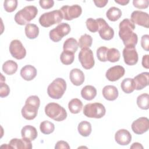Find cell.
Masks as SVG:
<instances>
[{
	"instance_id": "1",
	"label": "cell",
	"mask_w": 149,
	"mask_h": 149,
	"mask_svg": "<svg viewBox=\"0 0 149 149\" xmlns=\"http://www.w3.org/2000/svg\"><path fill=\"white\" fill-rule=\"evenodd\" d=\"M119 36L125 47H135L138 41L137 35L134 33L135 24L129 19H123L119 25Z\"/></svg>"
},
{
	"instance_id": "2",
	"label": "cell",
	"mask_w": 149,
	"mask_h": 149,
	"mask_svg": "<svg viewBox=\"0 0 149 149\" xmlns=\"http://www.w3.org/2000/svg\"><path fill=\"white\" fill-rule=\"evenodd\" d=\"M40 105V100L38 96L31 95L29 97L21 111L23 118L27 120L34 119L37 115Z\"/></svg>"
},
{
	"instance_id": "3",
	"label": "cell",
	"mask_w": 149,
	"mask_h": 149,
	"mask_svg": "<svg viewBox=\"0 0 149 149\" xmlns=\"http://www.w3.org/2000/svg\"><path fill=\"white\" fill-rule=\"evenodd\" d=\"M37 13L38 10L35 6H26L16 13L15 21L19 25H27L36 17Z\"/></svg>"
},
{
	"instance_id": "4",
	"label": "cell",
	"mask_w": 149,
	"mask_h": 149,
	"mask_svg": "<svg viewBox=\"0 0 149 149\" xmlns=\"http://www.w3.org/2000/svg\"><path fill=\"white\" fill-rule=\"evenodd\" d=\"M45 113L52 119L60 122L67 117V112L64 108L55 102H50L45 107Z\"/></svg>"
},
{
	"instance_id": "5",
	"label": "cell",
	"mask_w": 149,
	"mask_h": 149,
	"mask_svg": "<svg viewBox=\"0 0 149 149\" xmlns=\"http://www.w3.org/2000/svg\"><path fill=\"white\" fill-rule=\"evenodd\" d=\"M66 89V83L62 78L55 79L48 87L47 93L53 98L58 100L64 94Z\"/></svg>"
},
{
	"instance_id": "6",
	"label": "cell",
	"mask_w": 149,
	"mask_h": 149,
	"mask_svg": "<svg viewBox=\"0 0 149 149\" xmlns=\"http://www.w3.org/2000/svg\"><path fill=\"white\" fill-rule=\"evenodd\" d=\"M63 18V15L60 10H54L42 14L39 18V23L42 27H48L61 23Z\"/></svg>"
},
{
	"instance_id": "7",
	"label": "cell",
	"mask_w": 149,
	"mask_h": 149,
	"mask_svg": "<svg viewBox=\"0 0 149 149\" xmlns=\"http://www.w3.org/2000/svg\"><path fill=\"white\" fill-rule=\"evenodd\" d=\"M105 107L99 102L87 104L83 108L84 115L90 118H101L105 115Z\"/></svg>"
},
{
	"instance_id": "8",
	"label": "cell",
	"mask_w": 149,
	"mask_h": 149,
	"mask_svg": "<svg viewBox=\"0 0 149 149\" xmlns=\"http://www.w3.org/2000/svg\"><path fill=\"white\" fill-rule=\"evenodd\" d=\"M70 30L69 24L66 23H60L55 28L50 30L49 33V38L54 42H59L64 36L70 33Z\"/></svg>"
},
{
	"instance_id": "9",
	"label": "cell",
	"mask_w": 149,
	"mask_h": 149,
	"mask_svg": "<svg viewBox=\"0 0 149 149\" xmlns=\"http://www.w3.org/2000/svg\"><path fill=\"white\" fill-rule=\"evenodd\" d=\"M79 60L85 69H90L94 66L93 52L89 48L81 49L79 54Z\"/></svg>"
},
{
	"instance_id": "10",
	"label": "cell",
	"mask_w": 149,
	"mask_h": 149,
	"mask_svg": "<svg viewBox=\"0 0 149 149\" xmlns=\"http://www.w3.org/2000/svg\"><path fill=\"white\" fill-rule=\"evenodd\" d=\"M60 10L63 15V19L66 20H72L73 19L77 18L82 13V9L79 5H65L61 8Z\"/></svg>"
},
{
	"instance_id": "11",
	"label": "cell",
	"mask_w": 149,
	"mask_h": 149,
	"mask_svg": "<svg viewBox=\"0 0 149 149\" xmlns=\"http://www.w3.org/2000/svg\"><path fill=\"white\" fill-rule=\"evenodd\" d=\"M9 51L11 55L18 60L23 59L26 55V50L19 40H13L10 42Z\"/></svg>"
},
{
	"instance_id": "12",
	"label": "cell",
	"mask_w": 149,
	"mask_h": 149,
	"mask_svg": "<svg viewBox=\"0 0 149 149\" xmlns=\"http://www.w3.org/2000/svg\"><path fill=\"white\" fill-rule=\"evenodd\" d=\"M98 23V33L101 38L104 40H110L114 36V31L106 21L102 18L97 19Z\"/></svg>"
},
{
	"instance_id": "13",
	"label": "cell",
	"mask_w": 149,
	"mask_h": 149,
	"mask_svg": "<svg viewBox=\"0 0 149 149\" xmlns=\"http://www.w3.org/2000/svg\"><path fill=\"white\" fill-rule=\"evenodd\" d=\"M134 24L145 28L149 27V16L147 12L140 10L133 11L131 14V20Z\"/></svg>"
},
{
	"instance_id": "14",
	"label": "cell",
	"mask_w": 149,
	"mask_h": 149,
	"mask_svg": "<svg viewBox=\"0 0 149 149\" xmlns=\"http://www.w3.org/2000/svg\"><path fill=\"white\" fill-rule=\"evenodd\" d=\"M122 54L125 63L127 65H134L137 63L139 56L135 47H125Z\"/></svg>"
},
{
	"instance_id": "15",
	"label": "cell",
	"mask_w": 149,
	"mask_h": 149,
	"mask_svg": "<svg viewBox=\"0 0 149 149\" xmlns=\"http://www.w3.org/2000/svg\"><path fill=\"white\" fill-rule=\"evenodd\" d=\"M148 129L149 120L146 117H140L132 124V129L137 134H142L147 132Z\"/></svg>"
},
{
	"instance_id": "16",
	"label": "cell",
	"mask_w": 149,
	"mask_h": 149,
	"mask_svg": "<svg viewBox=\"0 0 149 149\" xmlns=\"http://www.w3.org/2000/svg\"><path fill=\"white\" fill-rule=\"evenodd\" d=\"M125 68L120 65H116L109 68L105 74L107 79L111 81H115L123 76Z\"/></svg>"
},
{
	"instance_id": "17",
	"label": "cell",
	"mask_w": 149,
	"mask_h": 149,
	"mask_svg": "<svg viewBox=\"0 0 149 149\" xmlns=\"http://www.w3.org/2000/svg\"><path fill=\"white\" fill-rule=\"evenodd\" d=\"M115 140L118 144L126 146L132 141V135L126 129H119L115 134Z\"/></svg>"
},
{
	"instance_id": "18",
	"label": "cell",
	"mask_w": 149,
	"mask_h": 149,
	"mask_svg": "<svg viewBox=\"0 0 149 149\" xmlns=\"http://www.w3.org/2000/svg\"><path fill=\"white\" fill-rule=\"evenodd\" d=\"M69 78L73 84L76 86L81 85L84 81V74L79 69L74 68L70 72Z\"/></svg>"
},
{
	"instance_id": "19",
	"label": "cell",
	"mask_w": 149,
	"mask_h": 149,
	"mask_svg": "<svg viewBox=\"0 0 149 149\" xmlns=\"http://www.w3.org/2000/svg\"><path fill=\"white\" fill-rule=\"evenodd\" d=\"M9 146L11 148H28L31 149L32 148V144L31 141L22 139L14 138L10 140L9 143Z\"/></svg>"
},
{
	"instance_id": "20",
	"label": "cell",
	"mask_w": 149,
	"mask_h": 149,
	"mask_svg": "<svg viewBox=\"0 0 149 149\" xmlns=\"http://www.w3.org/2000/svg\"><path fill=\"white\" fill-rule=\"evenodd\" d=\"M21 77L26 81H30L34 79L37 75V69L30 65L23 66L20 70Z\"/></svg>"
},
{
	"instance_id": "21",
	"label": "cell",
	"mask_w": 149,
	"mask_h": 149,
	"mask_svg": "<svg viewBox=\"0 0 149 149\" xmlns=\"http://www.w3.org/2000/svg\"><path fill=\"white\" fill-rule=\"evenodd\" d=\"M148 72H143L135 76L133 79L136 84L135 89L137 90H140L147 86L148 85Z\"/></svg>"
},
{
	"instance_id": "22",
	"label": "cell",
	"mask_w": 149,
	"mask_h": 149,
	"mask_svg": "<svg viewBox=\"0 0 149 149\" xmlns=\"http://www.w3.org/2000/svg\"><path fill=\"white\" fill-rule=\"evenodd\" d=\"M102 95L105 99L108 101H114L118 97V88L111 85L105 86L102 89Z\"/></svg>"
},
{
	"instance_id": "23",
	"label": "cell",
	"mask_w": 149,
	"mask_h": 149,
	"mask_svg": "<svg viewBox=\"0 0 149 149\" xmlns=\"http://www.w3.org/2000/svg\"><path fill=\"white\" fill-rule=\"evenodd\" d=\"M21 134L22 138L31 141L37 138L38 133L35 127L31 125H26L22 129Z\"/></svg>"
},
{
	"instance_id": "24",
	"label": "cell",
	"mask_w": 149,
	"mask_h": 149,
	"mask_svg": "<svg viewBox=\"0 0 149 149\" xmlns=\"http://www.w3.org/2000/svg\"><path fill=\"white\" fill-rule=\"evenodd\" d=\"M97 95L96 88L91 85L84 86L81 90V97L87 101H91L94 99Z\"/></svg>"
},
{
	"instance_id": "25",
	"label": "cell",
	"mask_w": 149,
	"mask_h": 149,
	"mask_svg": "<svg viewBox=\"0 0 149 149\" xmlns=\"http://www.w3.org/2000/svg\"><path fill=\"white\" fill-rule=\"evenodd\" d=\"M120 87L124 93L126 94H130L135 90L136 84L133 79L126 78L122 81Z\"/></svg>"
},
{
	"instance_id": "26",
	"label": "cell",
	"mask_w": 149,
	"mask_h": 149,
	"mask_svg": "<svg viewBox=\"0 0 149 149\" xmlns=\"http://www.w3.org/2000/svg\"><path fill=\"white\" fill-rule=\"evenodd\" d=\"M17 68L18 66L16 62L12 60H8L3 63L2 65V70L5 74L12 75L16 72Z\"/></svg>"
},
{
	"instance_id": "27",
	"label": "cell",
	"mask_w": 149,
	"mask_h": 149,
	"mask_svg": "<svg viewBox=\"0 0 149 149\" xmlns=\"http://www.w3.org/2000/svg\"><path fill=\"white\" fill-rule=\"evenodd\" d=\"M24 31L26 36L29 39H34L39 34V29L35 24L29 23L27 24L25 27Z\"/></svg>"
},
{
	"instance_id": "28",
	"label": "cell",
	"mask_w": 149,
	"mask_h": 149,
	"mask_svg": "<svg viewBox=\"0 0 149 149\" xmlns=\"http://www.w3.org/2000/svg\"><path fill=\"white\" fill-rule=\"evenodd\" d=\"M77 130L79 134L83 137H88L91 133V125L89 122L84 120L79 123Z\"/></svg>"
},
{
	"instance_id": "29",
	"label": "cell",
	"mask_w": 149,
	"mask_h": 149,
	"mask_svg": "<svg viewBox=\"0 0 149 149\" xmlns=\"http://www.w3.org/2000/svg\"><path fill=\"white\" fill-rule=\"evenodd\" d=\"M79 47L78 42L74 38H69L66 40L63 45V51H68L75 53Z\"/></svg>"
},
{
	"instance_id": "30",
	"label": "cell",
	"mask_w": 149,
	"mask_h": 149,
	"mask_svg": "<svg viewBox=\"0 0 149 149\" xmlns=\"http://www.w3.org/2000/svg\"><path fill=\"white\" fill-rule=\"evenodd\" d=\"M68 108L71 113L76 114L81 111L83 103L79 99L73 98L69 101L68 104Z\"/></svg>"
},
{
	"instance_id": "31",
	"label": "cell",
	"mask_w": 149,
	"mask_h": 149,
	"mask_svg": "<svg viewBox=\"0 0 149 149\" xmlns=\"http://www.w3.org/2000/svg\"><path fill=\"white\" fill-rule=\"evenodd\" d=\"M107 17L112 22H115L118 20L122 16L121 10L116 7L113 6L110 8L106 13Z\"/></svg>"
},
{
	"instance_id": "32",
	"label": "cell",
	"mask_w": 149,
	"mask_h": 149,
	"mask_svg": "<svg viewBox=\"0 0 149 149\" xmlns=\"http://www.w3.org/2000/svg\"><path fill=\"white\" fill-rule=\"evenodd\" d=\"M137 104L141 109H148L149 108V95L147 93H144L139 95L137 98Z\"/></svg>"
},
{
	"instance_id": "33",
	"label": "cell",
	"mask_w": 149,
	"mask_h": 149,
	"mask_svg": "<svg viewBox=\"0 0 149 149\" xmlns=\"http://www.w3.org/2000/svg\"><path fill=\"white\" fill-rule=\"evenodd\" d=\"M93 38L91 36L88 34H84L80 37L78 42V45L81 49L88 48L91 46Z\"/></svg>"
},
{
	"instance_id": "34",
	"label": "cell",
	"mask_w": 149,
	"mask_h": 149,
	"mask_svg": "<svg viewBox=\"0 0 149 149\" xmlns=\"http://www.w3.org/2000/svg\"><path fill=\"white\" fill-rule=\"evenodd\" d=\"M74 53L70 51H63L60 55V59L61 62L65 65L72 64L74 61Z\"/></svg>"
},
{
	"instance_id": "35",
	"label": "cell",
	"mask_w": 149,
	"mask_h": 149,
	"mask_svg": "<svg viewBox=\"0 0 149 149\" xmlns=\"http://www.w3.org/2000/svg\"><path fill=\"white\" fill-rule=\"evenodd\" d=\"M40 129L43 134H49L54 131L55 126L53 123L48 120H44L40 123Z\"/></svg>"
},
{
	"instance_id": "36",
	"label": "cell",
	"mask_w": 149,
	"mask_h": 149,
	"mask_svg": "<svg viewBox=\"0 0 149 149\" xmlns=\"http://www.w3.org/2000/svg\"><path fill=\"white\" fill-rule=\"evenodd\" d=\"M120 52L119 50L115 48L108 49L107 54V60L110 62H118L120 59Z\"/></svg>"
},
{
	"instance_id": "37",
	"label": "cell",
	"mask_w": 149,
	"mask_h": 149,
	"mask_svg": "<svg viewBox=\"0 0 149 149\" xmlns=\"http://www.w3.org/2000/svg\"><path fill=\"white\" fill-rule=\"evenodd\" d=\"M87 29L92 32L95 33L98 30V23L97 19H93V18H88L86 22Z\"/></svg>"
},
{
	"instance_id": "38",
	"label": "cell",
	"mask_w": 149,
	"mask_h": 149,
	"mask_svg": "<svg viewBox=\"0 0 149 149\" xmlns=\"http://www.w3.org/2000/svg\"><path fill=\"white\" fill-rule=\"evenodd\" d=\"M17 6V0H5L3 2L4 9L8 12H12L15 11Z\"/></svg>"
},
{
	"instance_id": "39",
	"label": "cell",
	"mask_w": 149,
	"mask_h": 149,
	"mask_svg": "<svg viewBox=\"0 0 149 149\" xmlns=\"http://www.w3.org/2000/svg\"><path fill=\"white\" fill-rule=\"evenodd\" d=\"M108 48L106 47L102 46L99 47L97 50V56L98 60L101 62H106L107 60V54Z\"/></svg>"
},
{
	"instance_id": "40",
	"label": "cell",
	"mask_w": 149,
	"mask_h": 149,
	"mask_svg": "<svg viewBox=\"0 0 149 149\" xmlns=\"http://www.w3.org/2000/svg\"><path fill=\"white\" fill-rule=\"evenodd\" d=\"M10 93V88L8 84L4 81H1L0 83V97L3 98L7 97Z\"/></svg>"
},
{
	"instance_id": "41",
	"label": "cell",
	"mask_w": 149,
	"mask_h": 149,
	"mask_svg": "<svg viewBox=\"0 0 149 149\" xmlns=\"http://www.w3.org/2000/svg\"><path fill=\"white\" fill-rule=\"evenodd\" d=\"M133 6L138 9H146L148 6V0H134L133 1Z\"/></svg>"
},
{
	"instance_id": "42",
	"label": "cell",
	"mask_w": 149,
	"mask_h": 149,
	"mask_svg": "<svg viewBox=\"0 0 149 149\" xmlns=\"http://www.w3.org/2000/svg\"><path fill=\"white\" fill-rule=\"evenodd\" d=\"M141 45L145 51H149V36L148 34L143 35L141 37Z\"/></svg>"
},
{
	"instance_id": "43",
	"label": "cell",
	"mask_w": 149,
	"mask_h": 149,
	"mask_svg": "<svg viewBox=\"0 0 149 149\" xmlns=\"http://www.w3.org/2000/svg\"><path fill=\"white\" fill-rule=\"evenodd\" d=\"M40 6L44 9L51 8L54 5V1L52 0H40L39 1Z\"/></svg>"
},
{
	"instance_id": "44",
	"label": "cell",
	"mask_w": 149,
	"mask_h": 149,
	"mask_svg": "<svg viewBox=\"0 0 149 149\" xmlns=\"http://www.w3.org/2000/svg\"><path fill=\"white\" fill-rule=\"evenodd\" d=\"M55 149H61V148H65V149H69L70 146H69L68 143L66 141L61 140L58 141L55 146Z\"/></svg>"
},
{
	"instance_id": "45",
	"label": "cell",
	"mask_w": 149,
	"mask_h": 149,
	"mask_svg": "<svg viewBox=\"0 0 149 149\" xmlns=\"http://www.w3.org/2000/svg\"><path fill=\"white\" fill-rule=\"evenodd\" d=\"M93 2L96 6L98 8H103L105 6L108 1V0H97V1L94 0Z\"/></svg>"
},
{
	"instance_id": "46",
	"label": "cell",
	"mask_w": 149,
	"mask_h": 149,
	"mask_svg": "<svg viewBox=\"0 0 149 149\" xmlns=\"http://www.w3.org/2000/svg\"><path fill=\"white\" fill-rule=\"evenodd\" d=\"M148 58H149V55H145L143 56L142 58V66L146 68V69H148L149 68V63H148Z\"/></svg>"
},
{
	"instance_id": "47",
	"label": "cell",
	"mask_w": 149,
	"mask_h": 149,
	"mask_svg": "<svg viewBox=\"0 0 149 149\" xmlns=\"http://www.w3.org/2000/svg\"><path fill=\"white\" fill-rule=\"evenodd\" d=\"M130 148L131 149H143V147L140 143L136 142L132 144V145L130 146Z\"/></svg>"
},
{
	"instance_id": "48",
	"label": "cell",
	"mask_w": 149,
	"mask_h": 149,
	"mask_svg": "<svg viewBox=\"0 0 149 149\" xmlns=\"http://www.w3.org/2000/svg\"><path fill=\"white\" fill-rule=\"evenodd\" d=\"M115 2L120 5H126L129 2V1L128 0H115Z\"/></svg>"
},
{
	"instance_id": "49",
	"label": "cell",
	"mask_w": 149,
	"mask_h": 149,
	"mask_svg": "<svg viewBox=\"0 0 149 149\" xmlns=\"http://www.w3.org/2000/svg\"><path fill=\"white\" fill-rule=\"evenodd\" d=\"M5 81V77H4L2 75V74H1V81Z\"/></svg>"
}]
</instances>
